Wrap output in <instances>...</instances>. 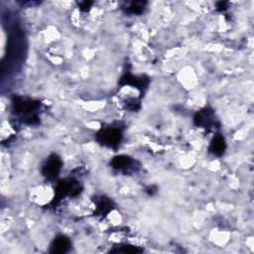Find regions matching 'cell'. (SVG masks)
I'll list each match as a JSON object with an SVG mask.
<instances>
[{
	"instance_id": "cell-1",
	"label": "cell",
	"mask_w": 254,
	"mask_h": 254,
	"mask_svg": "<svg viewBox=\"0 0 254 254\" xmlns=\"http://www.w3.org/2000/svg\"><path fill=\"white\" fill-rule=\"evenodd\" d=\"M13 105H14V110L16 114H20L23 120L25 121L29 120L30 124L35 123V120H37L35 111L39 108V105H40L39 102L18 98V99H15Z\"/></svg>"
},
{
	"instance_id": "cell-2",
	"label": "cell",
	"mask_w": 254,
	"mask_h": 254,
	"mask_svg": "<svg viewBox=\"0 0 254 254\" xmlns=\"http://www.w3.org/2000/svg\"><path fill=\"white\" fill-rule=\"evenodd\" d=\"M98 141L108 148H117V146L120 144L122 139V132L119 128H115V127H110V128H106L102 130L98 136Z\"/></svg>"
},
{
	"instance_id": "cell-3",
	"label": "cell",
	"mask_w": 254,
	"mask_h": 254,
	"mask_svg": "<svg viewBox=\"0 0 254 254\" xmlns=\"http://www.w3.org/2000/svg\"><path fill=\"white\" fill-rule=\"evenodd\" d=\"M62 169V160L55 154L51 155L42 168V174L49 180H55Z\"/></svg>"
},
{
	"instance_id": "cell-4",
	"label": "cell",
	"mask_w": 254,
	"mask_h": 254,
	"mask_svg": "<svg viewBox=\"0 0 254 254\" xmlns=\"http://www.w3.org/2000/svg\"><path fill=\"white\" fill-rule=\"evenodd\" d=\"M111 166L113 169H115V170L127 173L130 170H134L135 162H134V160H132V158H130L128 156L121 155V156H117V157L113 158V160L111 162Z\"/></svg>"
},
{
	"instance_id": "cell-5",
	"label": "cell",
	"mask_w": 254,
	"mask_h": 254,
	"mask_svg": "<svg viewBox=\"0 0 254 254\" xmlns=\"http://www.w3.org/2000/svg\"><path fill=\"white\" fill-rule=\"evenodd\" d=\"M195 122L198 126L203 127V128H211V126L216 123L213 110L204 108L203 110L198 112L195 116Z\"/></svg>"
},
{
	"instance_id": "cell-6",
	"label": "cell",
	"mask_w": 254,
	"mask_h": 254,
	"mask_svg": "<svg viewBox=\"0 0 254 254\" xmlns=\"http://www.w3.org/2000/svg\"><path fill=\"white\" fill-rule=\"evenodd\" d=\"M71 248V240L65 235L57 236L51 244V253H66Z\"/></svg>"
},
{
	"instance_id": "cell-7",
	"label": "cell",
	"mask_w": 254,
	"mask_h": 254,
	"mask_svg": "<svg viewBox=\"0 0 254 254\" xmlns=\"http://www.w3.org/2000/svg\"><path fill=\"white\" fill-rule=\"evenodd\" d=\"M227 149V142L222 135H216L209 145V152L216 156L224 155Z\"/></svg>"
},
{
	"instance_id": "cell-8",
	"label": "cell",
	"mask_w": 254,
	"mask_h": 254,
	"mask_svg": "<svg viewBox=\"0 0 254 254\" xmlns=\"http://www.w3.org/2000/svg\"><path fill=\"white\" fill-rule=\"evenodd\" d=\"M144 2H132L128 7L126 8V11L131 14H141L144 10Z\"/></svg>"
},
{
	"instance_id": "cell-9",
	"label": "cell",
	"mask_w": 254,
	"mask_h": 254,
	"mask_svg": "<svg viewBox=\"0 0 254 254\" xmlns=\"http://www.w3.org/2000/svg\"><path fill=\"white\" fill-rule=\"evenodd\" d=\"M111 202L109 201V200H107V199H102L101 200V202L98 203V209H99V211L100 213L102 214V215H105V214H107L108 211L111 209Z\"/></svg>"
},
{
	"instance_id": "cell-10",
	"label": "cell",
	"mask_w": 254,
	"mask_h": 254,
	"mask_svg": "<svg viewBox=\"0 0 254 254\" xmlns=\"http://www.w3.org/2000/svg\"><path fill=\"white\" fill-rule=\"evenodd\" d=\"M227 4H228V3H226V2H221V3H219L218 8H220L221 11H225V10L227 9V7H226Z\"/></svg>"
}]
</instances>
